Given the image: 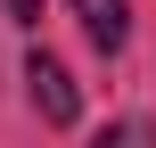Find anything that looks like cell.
<instances>
[{
  "instance_id": "2",
  "label": "cell",
  "mask_w": 156,
  "mask_h": 148,
  "mask_svg": "<svg viewBox=\"0 0 156 148\" xmlns=\"http://www.w3.org/2000/svg\"><path fill=\"white\" fill-rule=\"evenodd\" d=\"M74 16L90 33V49H107V58L132 41V0H74Z\"/></svg>"
},
{
  "instance_id": "1",
  "label": "cell",
  "mask_w": 156,
  "mask_h": 148,
  "mask_svg": "<svg viewBox=\"0 0 156 148\" xmlns=\"http://www.w3.org/2000/svg\"><path fill=\"white\" fill-rule=\"evenodd\" d=\"M25 91H33L41 124H58V132H66V124H82V91H74V74H66L58 58H41V49H33V58H25Z\"/></svg>"
}]
</instances>
